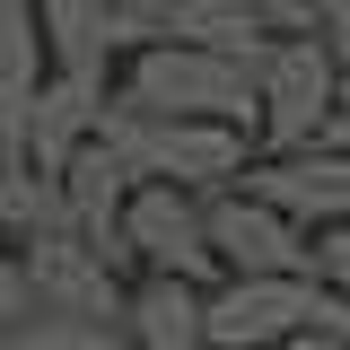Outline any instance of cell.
<instances>
[{
	"mask_svg": "<svg viewBox=\"0 0 350 350\" xmlns=\"http://www.w3.org/2000/svg\"><path fill=\"white\" fill-rule=\"evenodd\" d=\"M105 105L114 114H202L254 140V70L202 44H140L131 62H114Z\"/></svg>",
	"mask_w": 350,
	"mask_h": 350,
	"instance_id": "obj_1",
	"label": "cell"
},
{
	"mask_svg": "<svg viewBox=\"0 0 350 350\" xmlns=\"http://www.w3.org/2000/svg\"><path fill=\"white\" fill-rule=\"evenodd\" d=\"M96 140L140 184H175V193H219V184H237L254 167V140L228 131V123H202V114H114L105 105Z\"/></svg>",
	"mask_w": 350,
	"mask_h": 350,
	"instance_id": "obj_2",
	"label": "cell"
},
{
	"mask_svg": "<svg viewBox=\"0 0 350 350\" xmlns=\"http://www.w3.org/2000/svg\"><path fill=\"white\" fill-rule=\"evenodd\" d=\"M333 105H342V62L315 36H271V53L254 70V158L315 140Z\"/></svg>",
	"mask_w": 350,
	"mask_h": 350,
	"instance_id": "obj_3",
	"label": "cell"
},
{
	"mask_svg": "<svg viewBox=\"0 0 350 350\" xmlns=\"http://www.w3.org/2000/svg\"><path fill=\"white\" fill-rule=\"evenodd\" d=\"M27 9H36L44 70H53V79L114 88V62H131L140 44H158L140 0H27Z\"/></svg>",
	"mask_w": 350,
	"mask_h": 350,
	"instance_id": "obj_4",
	"label": "cell"
},
{
	"mask_svg": "<svg viewBox=\"0 0 350 350\" xmlns=\"http://www.w3.org/2000/svg\"><path fill=\"white\" fill-rule=\"evenodd\" d=\"M202 237H211L219 280H315L306 271V228L280 219L271 202H254L245 184L202 193Z\"/></svg>",
	"mask_w": 350,
	"mask_h": 350,
	"instance_id": "obj_5",
	"label": "cell"
},
{
	"mask_svg": "<svg viewBox=\"0 0 350 350\" xmlns=\"http://www.w3.org/2000/svg\"><path fill=\"white\" fill-rule=\"evenodd\" d=\"M18 271H27V315L123 324V271H105L70 228H36V237L18 245Z\"/></svg>",
	"mask_w": 350,
	"mask_h": 350,
	"instance_id": "obj_6",
	"label": "cell"
},
{
	"mask_svg": "<svg viewBox=\"0 0 350 350\" xmlns=\"http://www.w3.org/2000/svg\"><path fill=\"white\" fill-rule=\"evenodd\" d=\"M123 254H131V271H167V280L211 289L219 262H211V237H202V193L131 184V202H123Z\"/></svg>",
	"mask_w": 350,
	"mask_h": 350,
	"instance_id": "obj_7",
	"label": "cell"
},
{
	"mask_svg": "<svg viewBox=\"0 0 350 350\" xmlns=\"http://www.w3.org/2000/svg\"><path fill=\"white\" fill-rule=\"evenodd\" d=\"M140 175L105 149V140H88V149H70L62 158V175H53V202H62V228L79 237L88 254L105 262V271H123L131 280V254H123V202Z\"/></svg>",
	"mask_w": 350,
	"mask_h": 350,
	"instance_id": "obj_8",
	"label": "cell"
},
{
	"mask_svg": "<svg viewBox=\"0 0 350 350\" xmlns=\"http://www.w3.org/2000/svg\"><path fill=\"white\" fill-rule=\"evenodd\" d=\"M237 184H245L254 202H271L280 219H298L306 237H315V228H333V219H350V158H342V149H324V140L262 149Z\"/></svg>",
	"mask_w": 350,
	"mask_h": 350,
	"instance_id": "obj_9",
	"label": "cell"
},
{
	"mask_svg": "<svg viewBox=\"0 0 350 350\" xmlns=\"http://www.w3.org/2000/svg\"><path fill=\"white\" fill-rule=\"evenodd\" d=\"M315 280H211L202 289V324L211 350H280L289 333L315 324Z\"/></svg>",
	"mask_w": 350,
	"mask_h": 350,
	"instance_id": "obj_10",
	"label": "cell"
},
{
	"mask_svg": "<svg viewBox=\"0 0 350 350\" xmlns=\"http://www.w3.org/2000/svg\"><path fill=\"white\" fill-rule=\"evenodd\" d=\"M96 123H105V88L53 79V70H44L36 96H27V114H18V158H27L36 175H62V158H70V149H88V140H96Z\"/></svg>",
	"mask_w": 350,
	"mask_h": 350,
	"instance_id": "obj_11",
	"label": "cell"
},
{
	"mask_svg": "<svg viewBox=\"0 0 350 350\" xmlns=\"http://www.w3.org/2000/svg\"><path fill=\"white\" fill-rule=\"evenodd\" d=\"M140 9H149L158 44H202V53H228L245 70H262V53H271V36L245 0H140Z\"/></svg>",
	"mask_w": 350,
	"mask_h": 350,
	"instance_id": "obj_12",
	"label": "cell"
},
{
	"mask_svg": "<svg viewBox=\"0 0 350 350\" xmlns=\"http://www.w3.org/2000/svg\"><path fill=\"white\" fill-rule=\"evenodd\" d=\"M123 342L131 350H211L202 289L193 280H167V271H131L123 280Z\"/></svg>",
	"mask_w": 350,
	"mask_h": 350,
	"instance_id": "obj_13",
	"label": "cell"
},
{
	"mask_svg": "<svg viewBox=\"0 0 350 350\" xmlns=\"http://www.w3.org/2000/svg\"><path fill=\"white\" fill-rule=\"evenodd\" d=\"M36 228H62L53 175H36L27 158H0V245H27Z\"/></svg>",
	"mask_w": 350,
	"mask_h": 350,
	"instance_id": "obj_14",
	"label": "cell"
},
{
	"mask_svg": "<svg viewBox=\"0 0 350 350\" xmlns=\"http://www.w3.org/2000/svg\"><path fill=\"white\" fill-rule=\"evenodd\" d=\"M44 79V36H36V9L27 0H0V105L27 114V96Z\"/></svg>",
	"mask_w": 350,
	"mask_h": 350,
	"instance_id": "obj_15",
	"label": "cell"
},
{
	"mask_svg": "<svg viewBox=\"0 0 350 350\" xmlns=\"http://www.w3.org/2000/svg\"><path fill=\"white\" fill-rule=\"evenodd\" d=\"M9 350H131L123 324H70V315H27L18 333H9Z\"/></svg>",
	"mask_w": 350,
	"mask_h": 350,
	"instance_id": "obj_16",
	"label": "cell"
},
{
	"mask_svg": "<svg viewBox=\"0 0 350 350\" xmlns=\"http://www.w3.org/2000/svg\"><path fill=\"white\" fill-rule=\"evenodd\" d=\"M306 271H315L333 298H350V219H333V228L306 237Z\"/></svg>",
	"mask_w": 350,
	"mask_h": 350,
	"instance_id": "obj_17",
	"label": "cell"
},
{
	"mask_svg": "<svg viewBox=\"0 0 350 350\" xmlns=\"http://www.w3.org/2000/svg\"><path fill=\"white\" fill-rule=\"evenodd\" d=\"M306 36L324 44L333 62H350V0H306Z\"/></svg>",
	"mask_w": 350,
	"mask_h": 350,
	"instance_id": "obj_18",
	"label": "cell"
},
{
	"mask_svg": "<svg viewBox=\"0 0 350 350\" xmlns=\"http://www.w3.org/2000/svg\"><path fill=\"white\" fill-rule=\"evenodd\" d=\"M18 324H27V271H18V245H0V350Z\"/></svg>",
	"mask_w": 350,
	"mask_h": 350,
	"instance_id": "obj_19",
	"label": "cell"
},
{
	"mask_svg": "<svg viewBox=\"0 0 350 350\" xmlns=\"http://www.w3.org/2000/svg\"><path fill=\"white\" fill-rule=\"evenodd\" d=\"M262 18V36H306V0H245Z\"/></svg>",
	"mask_w": 350,
	"mask_h": 350,
	"instance_id": "obj_20",
	"label": "cell"
},
{
	"mask_svg": "<svg viewBox=\"0 0 350 350\" xmlns=\"http://www.w3.org/2000/svg\"><path fill=\"white\" fill-rule=\"evenodd\" d=\"M315 140H324V149H342V158H350V96L333 105V114H324V131H315Z\"/></svg>",
	"mask_w": 350,
	"mask_h": 350,
	"instance_id": "obj_21",
	"label": "cell"
},
{
	"mask_svg": "<svg viewBox=\"0 0 350 350\" xmlns=\"http://www.w3.org/2000/svg\"><path fill=\"white\" fill-rule=\"evenodd\" d=\"M280 350H350V342H324V333H289Z\"/></svg>",
	"mask_w": 350,
	"mask_h": 350,
	"instance_id": "obj_22",
	"label": "cell"
},
{
	"mask_svg": "<svg viewBox=\"0 0 350 350\" xmlns=\"http://www.w3.org/2000/svg\"><path fill=\"white\" fill-rule=\"evenodd\" d=\"M0 149H18V105H0Z\"/></svg>",
	"mask_w": 350,
	"mask_h": 350,
	"instance_id": "obj_23",
	"label": "cell"
},
{
	"mask_svg": "<svg viewBox=\"0 0 350 350\" xmlns=\"http://www.w3.org/2000/svg\"><path fill=\"white\" fill-rule=\"evenodd\" d=\"M342 96H350V62H342Z\"/></svg>",
	"mask_w": 350,
	"mask_h": 350,
	"instance_id": "obj_24",
	"label": "cell"
},
{
	"mask_svg": "<svg viewBox=\"0 0 350 350\" xmlns=\"http://www.w3.org/2000/svg\"><path fill=\"white\" fill-rule=\"evenodd\" d=\"M0 158H18V149H0Z\"/></svg>",
	"mask_w": 350,
	"mask_h": 350,
	"instance_id": "obj_25",
	"label": "cell"
}]
</instances>
